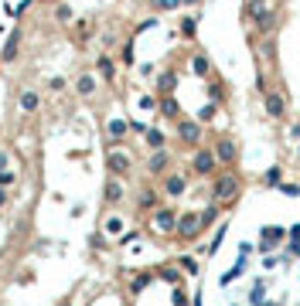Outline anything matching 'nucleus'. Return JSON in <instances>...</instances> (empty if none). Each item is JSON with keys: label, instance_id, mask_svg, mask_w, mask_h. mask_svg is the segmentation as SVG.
Segmentation results:
<instances>
[{"label": "nucleus", "instance_id": "obj_45", "mask_svg": "<svg viewBox=\"0 0 300 306\" xmlns=\"http://www.w3.org/2000/svg\"><path fill=\"white\" fill-rule=\"evenodd\" d=\"M174 306H188V296L181 289H174Z\"/></svg>", "mask_w": 300, "mask_h": 306}, {"label": "nucleus", "instance_id": "obj_28", "mask_svg": "<svg viewBox=\"0 0 300 306\" xmlns=\"http://www.w3.org/2000/svg\"><path fill=\"white\" fill-rule=\"evenodd\" d=\"M150 7H154L157 14H167V11H177L181 0H150Z\"/></svg>", "mask_w": 300, "mask_h": 306}, {"label": "nucleus", "instance_id": "obj_12", "mask_svg": "<svg viewBox=\"0 0 300 306\" xmlns=\"http://www.w3.org/2000/svg\"><path fill=\"white\" fill-rule=\"evenodd\" d=\"M161 191H164V197H185V191H188V177L185 174H164V181H161Z\"/></svg>", "mask_w": 300, "mask_h": 306}, {"label": "nucleus", "instance_id": "obj_14", "mask_svg": "<svg viewBox=\"0 0 300 306\" xmlns=\"http://www.w3.org/2000/svg\"><path fill=\"white\" fill-rule=\"evenodd\" d=\"M259 235H263V238H259V249H263L266 255H269V252H273V249L280 245V242L287 238V231H283L280 225H263V231H259Z\"/></svg>", "mask_w": 300, "mask_h": 306}, {"label": "nucleus", "instance_id": "obj_10", "mask_svg": "<svg viewBox=\"0 0 300 306\" xmlns=\"http://www.w3.org/2000/svg\"><path fill=\"white\" fill-rule=\"evenodd\" d=\"M171 150L164 147V150H150V157H147V174L150 177H164L167 170H171Z\"/></svg>", "mask_w": 300, "mask_h": 306}, {"label": "nucleus", "instance_id": "obj_6", "mask_svg": "<svg viewBox=\"0 0 300 306\" xmlns=\"http://www.w3.org/2000/svg\"><path fill=\"white\" fill-rule=\"evenodd\" d=\"M201 136H205V126L198 123V119H188V116H181L177 119V140L185 143V147H201Z\"/></svg>", "mask_w": 300, "mask_h": 306}, {"label": "nucleus", "instance_id": "obj_36", "mask_svg": "<svg viewBox=\"0 0 300 306\" xmlns=\"http://www.w3.org/2000/svg\"><path fill=\"white\" fill-rule=\"evenodd\" d=\"M215 109H219V106H215V102H208V106L195 116V119H198V123H208V119H215Z\"/></svg>", "mask_w": 300, "mask_h": 306}, {"label": "nucleus", "instance_id": "obj_27", "mask_svg": "<svg viewBox=\"0 0 300 306\" xmlns=\"http://www.w3.org/2000/svg\"><path fill=\"white\" fill-rule=\"evenodd\" d=\"M243 269H246V259H243V255H239V262H235V265H232V269L225 272V276H222L219 283H222V286H229L232 279H239V276H243Z\"/></svg>", "mask_w": 300, "mask_h": 306}, {"label": "nucleus", "instance_id": "obj_47", "mask_svg": "<svg viewBox=\"0 0 300 306\" xmlns=\"http://www.w3.org/2000/svg\"><path fill=\"white\" fill-rule=\"evenodd\" d=\"M290 140H300V119H293V123H290Z\"/></svg>", "mask_w": 300, "mask_h": 306}, {"label": "nucleus", "instance_id": "obj_49", "mask_svg": "<svg viewBox=\"0 0 300 306\" xmlns=\"http://www.w3.org/2000/svg\"><path fill=\"white\" fill-rule=\"evenodd\" d=\"M7 163H11V157H7V150H0V170H7Z\"/></svg>", "mask_w": 300, "mask_h": 306}, {"label": "nucleus", "instance_id": "obj_31", "mask_svg": "<svg viewBox=\"0 0 300 306\" xmlns=\"http://www.w3.org/2000/svg\"><path fill=\"white\" fill-rule=\"evenodd\" d=\"M150 279H154L150 272H143V276H137V279L130 283V293H143V289H147V286H150Z\"/></svg>", "mask_w": 300, "mask_h": 306}, {"label": "nucleus", "instance_id": "obj_29", "mask_svg": "<svg viewBox=\"0 0 300 306\" xmlns=\"http://www.w3.org/2000/svg\"><path fill=\"white\" fill-rule=\"evenodd\" d=\"M198 215H201V228H208L212 221H215V218H219V204L212 201V204L205 208V211H198Z\"/></svg>", "mask_w": 300, "mask_h": 306}, {"label": "nucleus", "instance_id": "obj_19", "mask_svg": "<svg viewBox=\"0 0 300 306\" xmlns=\"http://www.w3.org/2000/svg\"><path fill=\"white\" fill-rule=\"evenodd\" d=\"M103 201L106 204H119L123 201V181H119V177H109V181L103 184Z\"/></svg>", "mask_w": 300, "mask_h": 306}, {"label": "nucleus", "instance_id": "obj_32", "mask_svg": "<svg viewBox=\"0 0 300 306\" xmlns=\"http://www.w3.org/2000/svg\"><path fill=\"white\" fill-rule=\"evenodd\" d=\"M208 95H212V102H215V106H219V102H222V95H225V89H222V82L208 79Z\"/></svg>", "mask_w": 300, "mask_h": 306}, {"label": "nucleus", "instance_id": "obj_25", "mask_svg": "<svg viewBox=\"0 0 300 306\" xmlns=\"http://www.w3.org/2000/svg\"><path fill=\"white\" fill-rule=\"evenodd\" d=\"M280 181H283V167H280V163H273V167L263 174V184H266V187H280Z\"/></svg>", "mask_w": 300, "mask_h": 306}, {"label": "nucleus", "instance_id": "obj_55", "mask_svg": "<svg viewBox=\"0 0 300 306\" xmlns=\"http://www.w3.org/2000/svg\"><path fill=\"white\" fill-rule=\"evenodd\" d=\"M41 4H55V0H41Z\"/></svg>", "mask_w": 300, "mask_h": 306}, {"label": "nucleus", "instance_id": "obj_53", "mask_svg": "<svg viewBox=\"0 0 300 306\" xmlns=\"http://www.w3.org/2000/svg\"><path fill=\"white\" fill-rule=\"evenodd\" d=\"M58 306H72V299H62V303H58Z\"/></svg>", "mask_w": 300, "mask_h": 306}, {"label": "nucleus", "instance_id": "obj_34", "mask_svg": "<svg viewBox=\"0 0 300 306\" xmlns=\"http://www.w3.org/2000/svg\"><path fill=\"white\" fill-rule=\"evenodd\" d=\"M263 299H266V286H263V283H256V286H253V293H249V303L259 306Z\"/></svg>", "mask_w": 300, "mask_h": 306}, {"label": "nucleus", "instance_id": "obj_30", "mask_svg": "<svg viewBox=\"0 0 300 306\" xmlns=\"http://www.w3.org/2000/svg\"><path fill=\"white\" fill-rule=\"evenodd\" d=\"M103 231H106V235H119V231H123V218H106V221H103Z\"/></svg>", "mask_w": 300, "mask_h": 306}, {"label": "nucleus", "instance_id": "obj_13", "mask_svg": "<svg viewBox=\"0 0 300 306\" xmlns=\"http://www.w3.org/2000/svg\"><path fill=\"white\" fill-rule=\"evenodd\" d=\"M41 109V92L38 89H21L17 92V113L21 116H35Z\"/></svg>", "mask_w": 300, "mask_h": 306}, {"label": "nucleus", "instance_id": "obj_40", "mask_svg": "<svg viewBox=\"0 0 300 306\" xmlns=\"http://www.w3.org/2000/svg\"><path fill=\"white\" fill-rule=\"evenodd\" d=\"M222 238H225V225H222L219 231H215V238H212V245H208V252H212V255H215V252H219V245H222Z\"/></svg>", "mask_w": 300, "mask_h": 306}, {"label": "nucleus", "instance_id": "obj_23", "mask_svg": "<svg viewBox=\"0 0 300 306\" xmlns=\"http://www.w3.org/2000/svg\"><path fill=\"white\" fill-rule=\"evenodd\" d=\"M174 85H177V72H174V68H167V72L157 75V92H161V95H171Z\"/></svg>", "mask_w": 300, "mask_h": 306}, {"label": "nucleus", "instance_id": "obj_5", "mask_svg": "<svg viewBox=\"0 0 300 306\" xmlns=\"http://www.w3.org/2000/svg\"><path fill=\"white\" fill-rule=\"evenodd\" d=\"M106 170H109V177H130V170H133V157H130L127 150L113 147L109 153H106Z\"/></svg>", "mask_w": 300, "mask_h": 306}, {"label": "nucleus", "instance_id": "obj_9", "mask_svg": "<svg viewBox=\"0 0 300 306\" xmlns=\"http://www.w3.org/2000/svg\"><path fill=\"white\" fill-rule=\"evenodd\" d=\"M263 109H266L269 119H283V116H287V95L277 92V89L263 92Z\"/></svg>", "mask_w": 300, "mask_h": 306}, {"label": "nucleus", "instance_id": "obj_33", "mask_svg": "<svg viewBox=\"0 0 300 306\" xmlns=\"http://www.w3.org/2000/svg\"><path fill=\"white\" fill-rule=\"evenodd\" d=\"M55 21L58 24H72V7L69 4H58L55 7Z\"/></svg>", "mask_w": 300, "mask_h": 306}, {"label": "nucleus", "instance_id": "obj_35", "mask_svg": "<svg viewBox=\"0 0 300 306\" xmlns=\"http://www.w3.org/2000/svg\"><path fill=\"white\" fill-rule=\"evenodd\" d=\"M277 191H280V194H287V197H300V184H287V181H280Z\"/></svg>", "mask_w": 300, "mask_h": 306}, {"label": "nucleus", "instance_id": "obj_24", "mask_svg": "<svg viewBox=\"0 0 300 306\" xmlns=\"http://www.w3.org/2000/svg\"><path fill=\"white\" fill-rule=\"evenodd\" d=\"M177 31H181V38H185V41H195V34H198V17H195V14H188V17H181V24H177Z\"/></svg>", "mask_w": 300, "mask_h": 306}, {"label": "nucleus", "instance_id": "obj_38", "mask_svg": "<svg viewBox=\"0 0 300 306\" xmlns=\"http://www.w3.org/2000/svg\"><path fill=\"white\" fill-rule=\"evenodd\" d=\"M161 279H167V283H177V279H181V269L167 265V269H161Z\"/></svg>", "mask_w": 300, "mask_h": 306}, {"label": "nucleus", "instance_id": "obj_52", "mask_svg": "<svg viewBox=\"0 0 300 306\" xmlns=\"http://www.w3.org/2000/svg\"><path fill=\"white\" fill-rule=\"evenodd\" d=\"M293 160H297V163H300V147H297V150H293Z\"/></svg>", "mask_w": 300, "mask_h": 306}, {"label": "nucleus", "instance_id": "obj_8", "mask_svg": "<svg viewBox=\"0 0 300 306\" xmlns=\"http://www.w3.org/2000/svg\"><path fill=\"white\" fill-rule=\"evenodd\" d=\"M212 150H215V160H219V163H225V167H232V163L239 160V143H235L232 136H219Z\"/></svg>", "mask_w": 300, "mask_h": 306}, {"label": "nucleus", "instance_id": "obj_22", "mask_svg": "<svg viewBox=\"0 0 300 306\" xmlns=\"http://www.w3.org/2000/svg\"><path fill=\"white\" fill-rule=\"evenodd\" d=\"M96 72L103 75V82H113V79H116V61H113V58H109V55L103 51V55L96 58Z\"/></svg>", "mask_w": 300, "mask_h": 306}, {"label": "nucleus", "instance_id": "obj_44", "mask_svg": "<svg viewBox=\"0 0 300 306\" xmlns=\"http://www.w3.org/2000/svg\"><path fill=\"white\" fill-rule=\"evenodd\" d=\"M277 262H280V259H277V255H273V252H269V255H266V259H263V269H266V272H269V269H277Z\"/></svg>", "mask_w": 300, "mask_h": 306}, {"label": "nucleus", "instance_id": "obj_46", "mask_svg": "<svg viewBox=\"0 0 300 306\" xmlns=\"http://www.w3.org/2000/svg\"><path fill=\"white\" fill-rule=\"evenodd\" d=\"M48 89H51V92H62V89H65V79H51V82H48Z\"/></svg>", "mask_w": 300, "mask_h": 306}, {"label": "nucleus", "instance_id": "obj_17", "mask_svg": "<svg viewBox=\"0 0 300 306\" xmlns=\"http://www.w3.org/2000/svg\"><path fill=\"white\" fill-rule=\"evenodd\" d=\"M161 208V197L154 187H140L137 191V211H157Z\"/></svg>", "mask_w": 300, "mask_h": 306}, {"label": "nucleus", "instance_id": "obj_18", "mask_svg": "<svg viewBox=\"0 0 300 306\" xmlns=\"http://www.w3.org/2000/svg\"><path fill=\"white\" fill-rule=\"evenodd\" d=\"M191 75H195V79H212V61H208V55L205 51H195V55H191Z\"/></svg>", "mask_w": 300, "mask_h": 306}, {"label": "nucleus", "instance_id": "obj_26", "mask_svg": "<svg viewBox=\"0 0 300 306\" xmlns=\"http://www.w3.org/2000/svg\"><path fill=\"white\" fill-rule=\"evenodd\" d=\"M177 269L188 272V276H198V272H201V265L195 262V255H181V259H177Z\"/></svg>", "mask_w": 300, "mask_h": 306}, {"label": "nucleus", "instance_id": "obj_20", "mask_svg": "<svg viewBox=\"0 0 300 306\" xmlns=\"http://www.w3.org/2000/svg\"><path fill=\"white\" fill-rule=\"evenodd\" d=\"M127 133H130V119H119V116H116V119H109V123H106V136H109L113 143H119Z\"/></svg>", "mask_w": 300, "mask_h": 306}, {"label": "nucleus", "instance_id": "obj_37", "mask_svg": "<svg viewBox=\"0 0 300 306\" xmlns=\"http://www.w3.org/2000/svg\"><path fill=\"white\" fill-rule=\"evenodd\" d=\"M119 58H123V65H133V61H137V58H133V41H127V45H123Z\"/></svg>", "mask_w": 300, "mask_h": 306}, {"label": "nucleus", "instance_id": "obj_1", "mask_svg": "<svg viewBox=\"0 0 300 306\" xmlns=\"http://www.w3.org/2000/svg\"><path fill=\"white\" fill-rule=\"evenodd\" d=\"M239 194H243V177H239L235 170L215 174V181H212V201L215 204H232Z\"/></svg>", "mask_w": 300, "mask_h": 306}, {"label": "nucleus", "instance_id": "obj_51", "mask_svg": "<svg viewBox=\"0 0 300 306\" xmlns=\"http://www.w3.org/2000/svg\"><path fill=\"white\" fill-rule=\"evenodd\" d=\"M201 0H181V7H198Z\"/></svg>", "mask_w": 300, "mask_h": 306}, {"label": "nucleus", "instance_id": "obj_54", "mask_svg": "<svg viewBox=\"0 0 300 306\" xmlns=\"http://www.w3.org/2000/svg\"><path fill=\"white\" fill-rule=\"evenodd\" d=\"M259 306H277V303H266V299H263V303H259Z\"/></svg>", "mask_w": 300, "mask_h": 306}, {"label": "nucleus", "instance_id": "obj_48", "mask_svg": "<svg viewBox=\"0 0 300 306\" xmlns=\"http://www.w3.org/2000/svg\"><path fill=\"white\" fill-rule=\"evenodd\" d=\"M287 238H290V242H300V225H293V228H290V231H287Z\"/></svg>", "mask_w": 300, "mask_h": 306}, {"label": "nucleus", "instance_id": "obj_3", "mask_svg": "<svg viewBox=\"0 0 300 306\" xmlns=\"http://www.w3.org/2000/svg\"><path fill=\"white\" fill-rule=\"evenodd\" d=\"M191 170H195V177H215V174H219L215 150L212 147H195V153H191Z\"/></svg>", "mask_w": 300, "mask_h": 306}, {"label": "nucleus", "instance_id": "obj_15", "mask_svg": "<svg viewBox=\"0 0 300 306\" xmlns=\"http://www.w3.org/2000/svg\"><path fill=\"white\" fill-rule=\"evenodd\" d=\"M157 113H161L164 119H174V123L181 119V102L174 99V92L171 95H157Z\"/></svg>", "mask_w": 300, "mask_h": 306}, {"label": "nucleus", "instance_id": "obj_11", "mask_svg": "<svg viewBox=\"0 0 300 306\" xmlns=\"http://www.w3.org/2000/svg\"><path fill=\"white\" fill-rule=\"evenodd\" d=\"M177 215H181L177 208H157L150 221H154V228H157L161 235H174V228H177Z\"/></svg>", "mask_w": 300, "mask_h": 306}, {"label": "nucleus", "instance_id": "obj_50", "mask_svg": "<svg viewBox=\"0 0 300 306\" xmlns=\"http://www.w3.org/2000/svg\"><path fill=\"white\" fill-rule=\"evenodd\" d=\"M0 208H7V187H0Z\"/></svg>", "mask_w": 300, "mask_h": 306}, {"label": "nucleus", "instance_id": "obj_4", "mask_svg": "<svg viewBox=\"0 0 300 306\" xmlns=\"http://www.w3.org/2000/svg\"><path fill=\"white\" fill-rule=\"evenodd\" d=\"M205 228H201V215L198 211H181L177 215V228H174V238L177 242H195Z\"/></svg>", "mask_w": 300, "mask_h": 306}, {"label": "nucleus", "instance_id": "obj_39", "mask_svg": "<svg viewBox=\"0 0 300 306\" xmlns=\"http://www.w3.org/2000/svg\"><path fill=\"white\" fill-rule=\"evenodd\" d=\"M14 181H17L14 170H0V187H14Z\"/></svg>", "mask_w": 300, "mask_h": 306}, {"label": "nucleus", "instance_id": "obj_7", "mask_svg": "<svg viewBox=\"0 0 300 306\" xmlns=\"http://www.w3.org/2000/svg\"><path fill=\"white\" fill-rule=\"evenodd\" d=\"M21 48H24V27H14L4 41V51H0V65H14L21 58Z\"/></svg>", "mask_w": 300, "mask_h": 306}, {"label": "nucleus", "instance_id": "obj_41", "mask_svg": "<svg viewBox=\"0 0 300 306\" xmlns=\"http://www.w3.org/2000/svg\"><path fill=\"white\" fill-rule=\"evenodd\" d=\"M147 129H150L147 123H140V119H130V133H137V136H143V133H147Z\"/></svg>", "mask_w": 300, "mask_h": 306}, {"label": "nucleus", "instance_id": "obj_2", "mask_svg": "<svg viewBox=\"0 0 300 306\" xmlns=\"http://www.w3.org/2000/svg\"><path fill=\"white\" fill-rule=\"evenodd\" d=\"M246 17H249L263 34H269L277 27V11L269 7V0H246Z\"/></svg>", "mask_w": 300, "mask_h": 306}, {"label": "nucleus", "instance_id": "obj_43", "mask_svg": "<svg viewBox=\"0 0 300 306\" xmlns=\"http://www.w3.org/2000/svg\"><path fill=\"white\" fill-rule=\"evenodd\" d=\"M140 109H157V99L154 95H140Z\"/></svg>", "mask_w": 300, "mask_h": 306}, {"label": "nucleus", "instance_id": "obj_42", "mask_svg": "<svg viewBox=\"0 0 300 306\" xmlns=\"http://www.w3.org/2000/svg\"><path fill=\"white\" fill-rule=\"evenodd\" d=\"M137 228H130V231H123V235H119V245H130V242H137Z\"/></svg>", "mask_w": 300, "mask_h": 306}, {"label": "nucleus", "instance_id": "obj_16", "mask_svg": "<svg viewBox=\"0 0 300 306\" xmlns=\"http://www.w3.org/2000/svg\"><path fill=\"white\" fill-rule=\"evenodd\" d=\"M96 89H99V82H96L93 72H82V75H75V95H82V99H93Z\"/></svg>", "mask_w": 300, "mask_h": 306}, {"label": "nucleus", "instance_id": "obj_21", "mask_svg": "<svg viewBox=\"0 0 300 306\" xmlns=\"http://www.w3.org/2000/svg\"><path fill=\"white\" fill-rule=\"evenodd\" d=\"M143 143H147L150 150H164L167 147V133H164L161 126H150L147 133H143Z\"/></svg>", "mask_w": 300, "mask_h": 306}]
</instances>
